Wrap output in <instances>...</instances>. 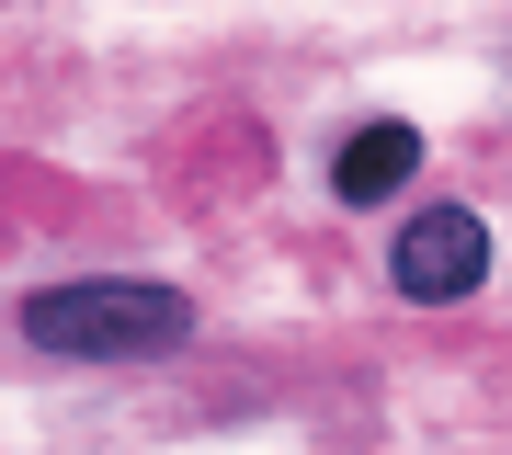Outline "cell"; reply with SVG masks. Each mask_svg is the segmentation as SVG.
I'll return each mask as SVG.
<instances>
[{"label": "cell", "mask_w": 512, "mask_h": 455, "mask_svg": "<svg viewBox=\"0 0 512 455\" xmlns=\"http://www.w3.org/2000/svg\"><path fill=\"white\" fill-rule=\"evenodd\" d=\"M478 273H490V228L467 205H421L399 228V251H387V285L410 308H456V296H478Z\"/></svg>", "instance_id": "2"}, {"label": "cell", "mask_w": 512, "mask_h": 455, "mask_svg": "<svg viewBox=\"0 0 512 455\" xmlns=\"http://www.w3.org/2000/svg\"><path fill=\"white\" fill-rule=\"evenodd\" d=\"M410 171H421V126H353L342 160H330V194L342 205H387Z\"/></svg>", "instance_id": "3"}, {"label": "cell", "mask_w": 512, "mask_h": 455, "mask_svg": "<svg viewBox=\"0 0 512 455\" xmlns=\"http://www.w3.org/2000/svg\"><path fill=\"white\" fill-rule=\"evenodd\" d=\"M194 330V308L171 285H126V273H92V285H35L23 296V342L35 353H80V364H137L171 353Z\"/></svg>", "instance_id": "1"}]
</instances>
